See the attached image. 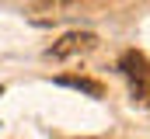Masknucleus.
I'll use <instances>...</instances> for the list:
<instances>
[{"mask_svg": "<svg viewBox=\"0 0 150 139\" xmlns=\"http://www.w3.org/2000/svg\"><path fill=\"white\" fill-rule=\"evenodd\" d=\"M119 70H122V77H129V84L150 80V59L140 49H126V52L119 56Z\"/></svg>", "mask_w": 150, "mask_h": 139, "instance_id": "2", "label": "nucleus"}, {"mask_svg": "<svg viewBox=\"0 0 150 139\" xmlns=\"http://www.w3.org/2000/svg\"><path fill=\"white\" fill-rule=\"evenodd\" d=\"M98 45V35L94 32H70L63 35L52 49H49V56H56V59H67V56H80V52H91Z\"/></svg>", "mask_w": 150, "mask_h": 139, "instance_id": "1", "label": "nucleus"}, {"mask_svg": "<svg viewBox=\"0 0 150 139\" xmlns=\"http://www.w3.org/2000/svg\"><path fill=\"white\" fill-rule=\"evenodd\" d=\"M133 101L140 104V108H150V80H140V84H133Z\"/></svg>", "mask_w": 150, "mask_h": 139, "instance_id": "4", "label": "nucleus"}, {"mask_svg": "<svg viewBox=\"0 0 150 139\" xmlns=\"http://www.w3.org/2000/svg\"><path fill=\"white\" fill-rule=\"evenodd\" d=\"M59 87H74L80 94H91V98H101L105 94V84L101 80H91V77H56Z\"/></svg>", "mask_w": 150, "mask_h": 139, "instance_id": "3", "label": "nucleus"}]
</instances>
